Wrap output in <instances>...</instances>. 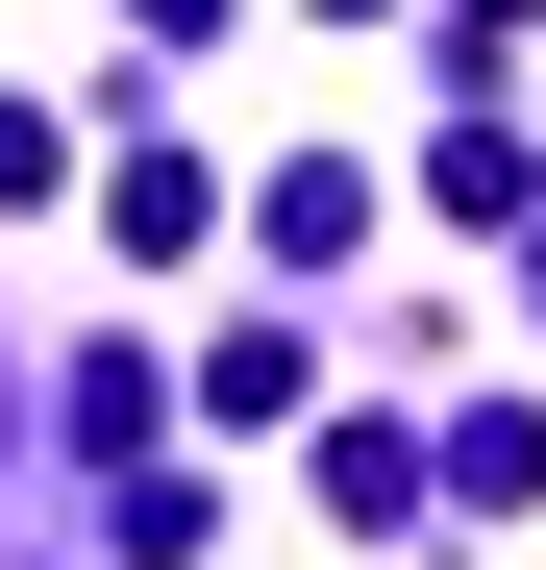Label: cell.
<instances>
[{
    "instance_id": "1",
    "label": "cell",
    "mask_w": 546,
    "mask_h": 570,
    "mask_svg": "<svg viewBox=\"0 0 546 570\" xmlns=\"http://www.w3.org/2000/svg\"><path fill=\"white\" fill-rule=\"evenodd\" d=\"M248 248H273V273H323V248H373V174H348V149H299V174H248Z\"/></svg>"
},
{
    "instance_id": "2",
    "label": "cell",
    "mask_w": 546,
    "mask_h": 570,
    "mask_svg": "<svg viewBox=\"0 0 546 570\" xmlns=\"http://www.w3.org/2000/svg\"><path fill=\"white\" fill-rule=\"evenodd\" d=\"M199 199H224V174H199V149H174V125H149V149H125V199H100V224H125V248L174 273V248H199Z\"/></svg>"
},
{
    "instance_id": "3",
    "label": "cell",
    "mask_w": 546,
    "mask_h": 570,
    "mask_svg": "<svg viewBox=\"0 0 546 570\" xmlns=\"http://www.w3.org/2000/svg\"><path fill=\"white\" fill-rule=\"evenodd\" d=\"M199 26H248V0H149V50H199Z\"/></svg>"
},
{
    "instance_id": "4",
    "label": "cell",
    "mask_w": 546,
    "mask_h": 570,
    "mask_svg": "<svg viewBox=\"0 0 546 570\" xmlns=\"http://www.w3.org/2000/svg\"><path fill=\"white\" fill-rule=\"evenodd\" d=\"M447 26H472V50H521V26H546V0H447Z\"/></svg>"
},
{
    "instance_id": "5",
    "label": "cell",
    "mask_w": 546,
    "mask_h": 570,
    "mask_svg": "<svg viewBox=\"0 0 546 570\" xmlns=\"http://www.w3.org/2000/svg\"><path fill=\"white\" fill-rule=\"evenodd\" d=\"M323 26H398V0H323Z\"/></svg>"
}]
</instances>
